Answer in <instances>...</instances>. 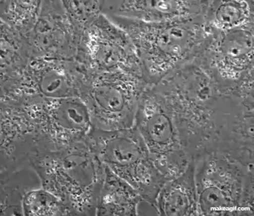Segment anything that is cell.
Segmentation results:
<instances>
[{"instance_id": "obj_1", "label": "cell", "mask_w": 254, "mask_h": 216, "mask_svg": "<svg viewBox=\"0 0 254 216\" xmlns=\"http://www.w3.org/2000/svg\"><path fill=\"white\" fill-rule=\"evenodd\" d=\"M154 86L169 103L181 145L193 161L218 152L254 168V80L223 91L192 62Z\"/></svg>"}, {"instance_id": "obj_4", "label": "cell", "mask_w": 254, "mask_h": 216, "mask_svg": "<svg viewBox=\"0 0 254 216\" xmlns=\"http://www.w3.org/2000/svg\"><path fill=\"white\" fill-rule=\"evenodd\" d=\"M198 216H254V169L218 152L194 160Z\"/></svg>"}, {"instance_id": "obj_9", "label": "cell", "mask_w": 254, "mask_h": 216, "mask_svg": "<svg viewBox=\"0 0 254 216\" xmlns=\"http://www.w3.org/2000/svg\"><path fill=\"white\" fill-rule=\"evenodd\" d=\"M75 59L89 75L124 72L143 77L132 40L103 12L82 26Z\"/></svg>"}, {"instance_id": "obj_19", "label": "cell", "mask_w": 254, "mask_h": 216, "mask_svg": "<svg viewBox=\"0 0 254 216\" xmlns=\"http://www.w3.org/2000/svg\"><path fill=\"white\" fill-rule=\"evenodd\" d=\"M31 59L26 37L1 22V80L19 75Z\"/></svg>"}, {"instance_id": "obj_21", "label": "cell", "mask_w": 254, "mask_h": 216, "mask_svg": "<svg viewBox=\"0 0 254 216\" xmlns=\"http://www.w3.org/2000/svg\"><path fill=\"white\" fill-rule=\"evenodd\" d=\"M22 214L26 216L70 215L65 205L50 191L42 187L31 189L24 196Z\"/></svg>"}, {"instance_id": "obj_15", "label": "cell", "mask_w": 254, "mask_h": 216, "mask_svg": "<svg viewBox=\"0 0 254 216\" xmlns=\"http://www.w3.org/2000/svg\"><path fill=\"white\" fill-rule=\"evenodd\" d=\"M153 208L160 216H198L194 161L181 176L165 183Z\"/></svg>"}, {"instance_id": "obj_14", "label": "cell", "mask_w": 254, "mask_h": 216, "mask_svg": "<svg viewBox=\"0 0 254 216\" xmlns=\"http://www.w3.org/2000/svg\"><path fill=\"white\" fill-rule=\"evenodd\" d=\"M210 0H102L105 15L145 23H164L204 16Z\"/></svg>"}, {"instance_id": "obj_8", "label": "cell", "mask_w": 254, "mask_h": 216, "mask_svg": "<svg viewBox=\"0 0 254 216\" xmlns=\"http://www.w3.org/2000/svg\"><path fill=\"white\" fill-rule=\"evenodd\" d=\"M13 105L19 106L35 126L39 154L82 141L93 128L89 111L81 98L32 96Z\"/></svg>"}, {"instance_id": "obj_12", "label": "cell", "mask_w": 254, "mask_h": 216, "mask_svg": "<svg viewBox=\"0 0 254 216\" xmlns=\"http://www.w3.org/2000/svg\"><path fill=\"white\" fill-rule=\"evenodd\" d=\"M31 58L75 59L79 32L63 0H42L38 20L26 37Z\"/></svg>"}, {"instance_id": "obj_5", "label": "cell", "mask_w": 254, "mask_h": 216, "mask_svg": "<svg viewBox=\"0 0 254 216\" xmlns=\"http://www.w3.org/2000/svg\"><path fill=\"white\" fill-rule=\"evenodd\" d=\"M103 165L133 187L151 207L166 179L153 164L134 127L116 131L92 128L87 137Z\"/></svg>"}, {"instance_id": "obj_2", "label": "cell", "mask_w": 254, "mask_h": 216, "mask_svg": "<svg viewBox=\"0 0 254 216\" xmlns=\"http://www.w3.org/2000/svg\"><path fill=\"white\" fill-rule=\"evenodd\" d=\"M107 17L132 40L141 62L143 77L149 85L157 84L173 72L194 62L210 34L204 16L164 23Z\"/></svg>"}, {"instance_id": "obj_11", "label": "cell", "mask_w": 254, "mask_h": 216, "mask_svg": "<svg viewBox=\"0 0 254 216\" xmlns=\"http://www.w3.org/2000/svg\"><path fill=\"white\" fill-rule=\"evenodd\" d=\"M254 23L227 31H210L194 61L223 91L254 77Z\"/></svg>"}, {"instance_id": "obj_7", "label": "cell", "mask_w": 254, "mask_h": 216, "mask_svg": "<svg viewBox=\"0 0 254 216\" xmlns=\"http://www.w3.org/2000/svg\"><path fill=\"white\" fill-rule=\"evenodd\" d=\"M87 75L80 98L94 128L116 131L133 127L141 96L149 86L146 80L124 72Z\"/></svg>"}, {"instance_id": "obj_18", "label": "cell", "mask_w": 254, "mask_h": 216, "mask_svg": "<svg viewBox=\"0 0 254 216\" xmlns=\"http://www.w3.org/2000/svg\"><path fill=\"white\" fill-rule=\"evenodd\" d=\"M42 187L31 165L0 176V216H23L22 200L31 189Z\"/></svg>"}, {"instance_id": "obj_20", "label": "cell", "mask_w": 254, "mask_h": 216, "mask_svg": "<svg viewBox=\"0 0 254 216\" xmlns=\"http://www.w3.org/2000/svg\"><path fill=\"white\" fill-rule=\"evenodd\" d=\"M42 1L0 0V21L22 35L27 37L34 28Z\"/></svg>"}, {"instance_id": "obj_13", "label": "cell", "mask_w": 254, "mask_h": 216, "mask_svg": "<svg viewBox=\"0 0 254 216\" xmlns=\"http://www.w3.org/2000/svg\"><path fill=\"white\" fill-rule=\"evenodd\" d=\"M1 162L0 176L30 165L39 154L35 126L18 105L0 103Z\"/></svg>"}, {"instance_id": "obj_6", "label": "cell", "mask_w": 254, "mask_h": 216, "mask_svg": "<svg viewBox=\"0 0 254 216\" xmlns=\"http://www.w3.org/2000/svg\"><path fill=\"white\" fill-rule=\"evenodd\" d=\"M133 127L166 181L185 173L193 160L181 145L172 110L156 86L149 85L143 93Z\"/></svg>"}, {"instance_id": "obj_3", "label": "cell", "mask_w": 254, "mask_h": 216, "mask_svg": "<svg viewBox=\"0 0 254 216\" xmlns=\"http://www.w3.org/2000/svg\"><path fill=\"white\" fill-rule=\"evenodd\" d=\"M30 165L42 188L62 201L71 216H95L105 165L87 138L69 146L41 153Z\"/></svg>"}, {"instance_id": "obj_10", "label": "cell", "mask_w": 254, "mask_h": 216, "mask_svg": "<svg viewBox=\"0 0 254 216\" xmlns=\"http://www.w3.org/2000/svg\"><path fill=\"white\" fill-rule=\"evenodd\" d=\"M87 79L75 59L31 58L19 75L1 81V103L14 104L32 96L80 98Z\"/></svg>"}, {"instance_id": "obj_16", "label": "cell", "mask_w": 254, "mask_h": 216, "mask_svg": "<svg viewBox=\"0 0 254 216\" xmlns=\"http://www.w3.org/2000/svg\"><path fill=\"white\" fill-rule=\"evenodd\" d=\"M142 201L133 187L105 166L95 216H137Z\"/></svg>"}, {"instance_id": "obj_17", "label": "cell", "mask_w": 254, "mask_h": 216, "mask_svg": "<svg viewBox=\"0 0 254 216\" xmlns=\"http://www.w3.org/2000/svg\"><path fill=\"white\" fill-rule=\"evenodd\" d=\"M203 18L206 27L214 32L254 23V0H210Z\"/></svg>"}]
</instances>
